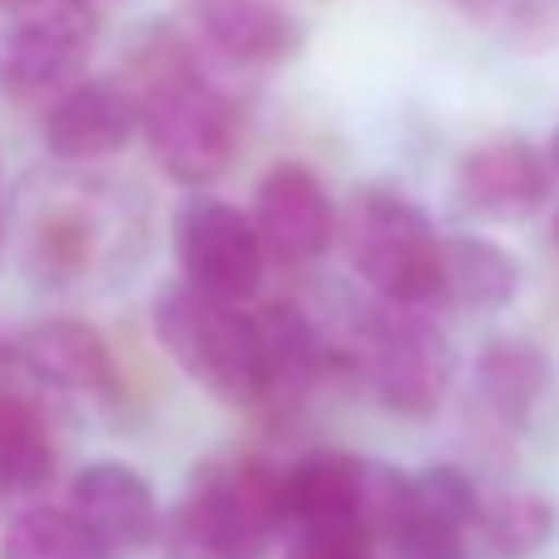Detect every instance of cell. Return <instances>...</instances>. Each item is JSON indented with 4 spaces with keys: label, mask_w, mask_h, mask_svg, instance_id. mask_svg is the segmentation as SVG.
<instances>
[{
    "label": "cell",
    "mask_w": 559,
    "mask_h": 559,
    "mask_svg": "<svg viewBox=\"0 0 559 559\" xmlns=\"http://www.w3.org/2000/svg\"><path fill=\"white\" fill-rule=\"evenodd\" d=\"M139 105V139L154 169L189 193H209L233 169L243 119L233 95L203 70L199 50L179 35H158L134 55L124 74Z\"/></svg>",
    "instance_id": "obj_1"
},
{
    "label": "cell",
    "mask_w": 559,
    "mask_h": 559,
    "mask_svg": "<svg viewBox=\"0 0 559 559\" xmlns=\"http://www.w3.org/2000/svg\"><path fill=\"white\" fill-rule=\"evenodd\" d=\"M287 535L283 465L263 455L199 465L179 500L164 510V559H267Z\"/></svg>",
    "instance_id": "obj_2"
},
{
    "label": "cell",
    "mask_w": 559,
    "mask_h": 559,
    "mask_svg": "<svg viewBox=\"0 0 559 559\" xmlns=\"http://www.w3.org/2000/svg\"><path fill=\"white\" fill-rule=\"evenodd\" d=\"M441 238L436 218L391 183H367L337 209V243L347 267L381 307H441Z\"/></svg>",
    "instance_id": "obj_3"
},
{
    "label": "cell",
    "mask_w": 559,
    "mask_h": 559,
    "mask_svg": "<svg viewBox=\"0 0 559 559\" xmlns=\"http://www.w3.org/2000/svg\"><path fill=\"white\" fill-rule=\"evenodd\" d=\"M148 328L164 357L218 406L248 412L267 402L263 342L248 307L203 297L189 283H164L148 302Z\"/></svg>",
    "instance_id": "obj_4"
},
{
    "label": "cell",
    "mask_w": 559,
    "mask_h": 559,
    "mask_svg": "<svg viewBox=\"0 0 559 559\" xmlns=\"http://www.w3.org/2000/svg\"><path fill=\"white\" fill-rule=\"evenodd\" d=\"M99 40V5L90 0H31L0 31V95L21 109H45L90 74Z\"/></svg>",
    "instance_id": "obj_5"
},
{
    "label": "cell",
    "mask_w": 559,
    "mask_h": 559,
    "mask_svg": "<svg viewBox=\"0 0 559 559\" xmlns=\"http://www.w3.org/2000/svg\"><path fill=\"white\" fill-rule=\"evenodd\" d=\"M361 371L381 412L402 421H431L451 396L455 381V342L431 322V312H406V307H381L361 328Z\"/></svg>",
    "instance_id": "obj_6"
},
{
    "label": "cell",
    "mask_w": 559,
    "mask_h": 559,
    "mask_svg": "<svg viewBox=\"0 0 559 559\" xmlns=\"http://www.w3.org/2000/svg\"><path fill=\"white\" fill-rule=\"evenodd\" d=\"M174 263H179V283L193 293L218 297V302L248 307L263 293L267 253L258 243L253 218L238 203L213 199V193H193L174 213Z\"/></svg>",
    "instance_id": "obj_7"
},
{
    "label": "cell",
    "mask_w": 559,
    "mask_h": 559,
    "mask_svg": "<svg viewBox=\"0 0 559 559\" xmlns=\"http://www.w3.org/2000/svg\"><path fill=\"white\" fill-rule=\"evenodd\" d=\"M253 233L267 253V267H312L337 248V203L312 164L277 158L253 183Z\"/></svg>",
    "instance_id": "obj_8"
},
{
    "label": "cell",
    "mask_w": 559,
    "mask_h": 559,
    "mask_svg": "<svg viewBox=\"0 0 559 559\" xmlns=\"http://www.w3.org/2000/svg\"><path fill=\"white\" fill-rule=\"evenodd\" d=\"M555 183L545 144L525 134H496L461 154L451 193L480 223H530L555 209Z\"/></svg>",
    "instance_id": "obj_9"
},
{
    "label": "cell",
    "mask_w": 559,
    "mask_h": 559,
    "mask_svg": "<svg viewBox=\"0 0 559 559\" xmlns=\"http://www.w3.org/2000/svg\"><path fill=\"white\" fill-rule=\"evenodd\" d=\"M11 352L15 367L35 386L64 391L74 402L95 406H115L124 396V371L115 361V347L85 317H40V322L15 332Z\"/></svg>",
    "instance_id": "obj_10"
},
{
    "label": "cell",
    "mask_w": 559,
    "mask_h": 559,
    "mask_svg": "<svg viewBox=\"0 0 559 559\" xmlns=\"http://www.w3.org/2000/svg\"><path fill=\"white\" fill-rule=\"evenodd\" d=\"M64 510L109 549V559L158 545V525H164L154 480L119 455H95L80 465L64 490Z\"/></svg>",
    "instance_id": "obj_11"
},
{
    "label": "cell",
    "mask_w": 559,
    "mask_h": 559,
    "mask_svg": "<svg viewBox=\"0 0 559 559\" xmlns=\"http://www.w3.org/2000/svg\"><path fill=\"white\" fill-rule=\"evenodd\" d=\"M40 139L45 154L60 164H105L124 154L139 139V105L129 80L119 74H85L60 99L40 109Z\"/></svg>",
    "instance_id": "obj_12"
},
{
    "label": "cell",
    "mask_w": 559,
    "mask_h": 559,
    "mask_svg": "<svg viewBox=\"0 0 559 559\" xmlns=\"http://www.w3.org/2000/svg\"><path fill=\"white\" fill-rule=\"evenodd\" d=\"M193 25H199V40L238 70L287 64L307 40V25L277 0H199Z\"/></svg>",
    "instance_id": "obj_13"
},
{
    "label": "cell",
    "mask_w": 559,
    "mask_h": 559,
    "mask_svg": "<svg viewBox=\"0 0 559 559\" xmlns=\"http://www.w3.org/2000/svg\"><path fill=\"white\" fill-rule=\"evenodd\" d=\"M471 381H475V402L486 406L490 421L506 426V431H525L545 412L549 396H555L559 371H555V357L539 342L500 332V337H490L486 347L475 352Z\"/></svg>",
    "instance_id": "obj_14"
},
{
    "label": "cell",
    "mask_w": 559,
    "mask_h": 559,
    "mask_svg": "<svg viewBox=\"0 0 559 559\" xmlns=\"http://www.w3.org/2000/svg\"><path fill=\"white\" fill-rule=\"evenodd\" d=\"M525 293V263L515 248L480 238V233H445L441 238V307L455 312H506Z\"/></svg>",
    "instance_id": "obj_15"
},
{
    "label": "cell",
    "mask_w": 559,
    "mask_h": 559,
    "mask_svg": "<svg viewBox=\"0 0 559 559\" xmlns=\"http://www.w3.org/2000/svg\"><path fill=\"white\" fill-rule=\"evenodd\" d=\"M357 461L361 455H352V451H307L302 461L283 465L287 535H297V530H312V535H361Z\"/></svg>",
    "instance_id": "obj_16"
},
{
    "label": "cell",
    "mask_w": 559,
    "mask_h": 559,
    "mask_svg": "<svg viewBox=\"0 0 559 559\" xmlns=\"http://www.w3.org/2000/svg\"><path fill=\"white\" fill-rule=\"evenodd\" d=\"M60 475V445L31 396L0 391V500H40Z\"/></svg>",
    "instance_id": "obj_17"
},
{
    "label": "cell",
    "mask_w": 559,
    "mask_h": 559,
    "mask_svg": "<svg viewBox=\"0 0 559 559\" xmlns=\"http://www.w3.org/2000/svg\"><path fill=\"white\" fill-rule=\"evenodd\" d=\"M555 535H559V506L545 490L510 486L480 500L475 539L496 559H535L555 545Z\"/></svg>",
    "instance_id": "obj_18"
},
{
    "label": "cell",
    "mask_w": 559,
    "mask_h": 559,
    "mask_svg": "<svg viewBox=\"0 0 559 559\" xmlns=\"http://www.w3.org/2000/svg\"><path fill=\"white\" fill-rule=\"evenodd\" d=\"M0 559H109V549L64 506L31 500L0 530Z\"/></svg>",
    "instance_id": "obj_19"
},
{
    "label": "cell",
    "mask_w": 559,
    "mask_h": 559,
    "mask_svg": "<svg viewBox=\"0 0 559 559\" xmlns=\"http://www.w3.org/2000/svg\"><path fill=\"white\" fill-rule=\"evenodd\" d=\"M455 5L515 50H555L559 45V0H455Z\"/></svg>",
    "instance_id": "obj_20"
},
{
    "label": "cell",
    "mask_w": 559,
    "mask_h": 559,
    "mask_svg": "<svg viewBox=\"0 0 559 559\" xmlns=\"http://www.w3.org/2000/svg\"><path fill=\"white\" fill-rule=\"evenodd\" d=\"M412 486H416L421 515L441 520V525H451V530H461V535L475 539V520H480L486 490L475 486V475L465 471V465L431 461V465H421V471H412Z\"/></svg>",
    "instance_id": "obj_21"
},
{
    "label": "cell",
    "mask_w": 559,
    "mask_h": 559,
    "mask_svg": "<svg viewBox=\"0 0 559 559\" xmlns=\"http://www.w3.org/2000/svg\"><path fill=\"white\" fill-rule=\"evenodd\" d=\"M283 559H377V549L361 535H312V530H297L287 539Z\"/></svg>",
    "instance_id": "obj_22"
},
{
    "label": "cell",
    "mask_w": 559,
    "mask_h": 559,
    "mask_svg": "<svg viewBox=\"0 0 559 559\" xmlns=\"http://www.w3.org/2000/svg\"><path fill=\"white\" fill-rule=\"evenodd\" d=\"M545 158H549V169H555V179H559V124H555V134L545 139Z\"/></svg>",
    "instance_id": "obj_23"
},
{
    "label": "cell",
    "mask_w": 559,
    "mask_h": 559,
    "mask_svg": "<svg viewBox=\"0 0 559 559\" xmlns=\"http://www.w3.org/2000/svg\"><path fill=\"white\" fill-rule=\"evenodd\" d=\"M549 233H555V243H559V199H555V213H549Z\"/></svg>",
    "instance_id": "obj_24"
},
{
    "label": "cell",
    "mask_w": 559,
    "mask_h": 559,
    "mask_svg": "<svg viewBox=\"0 0 559 559\" xmlns=\"http://www.w3.org/2000/svg\"><path fill=\"white\" fill-rule=\"evenodd\" d=\"M90 5H105V0H90Z\"/></svg>",
    "instance_id": "obj_25"
},
{
    "label": "cell",
    "mask_w": 559,
    "mask_h": 559,
    "mask_svg": "<svg viewBox=\"0 0 559 559\" xmlns=\"http://www.w3.org/2000/svg\"><path fill=\"white\" fill-rule=\"evenodd\" d=\"M0 233H5V218H0Z\"/></svg>",
    "instance_id": "obj_26"
}]
</instances>
